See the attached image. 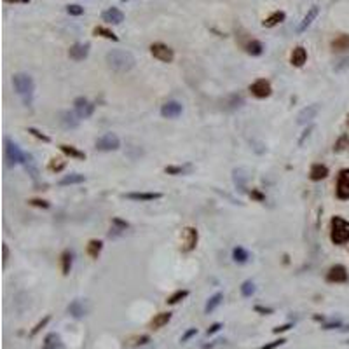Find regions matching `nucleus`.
<instances>
[{"label": "nucleus", "mask_w": 349, "mask_h": 349, "mask_svg": "<svg viewBox=\"0 0 349 349\" xmlns=\"http://www.w3.org/2000/svg\"><path fill=\"white\" fill-rule=\"evenodd\" d=\"M105 61H107L109 68L113 70V72H117V74H126L136 63L135 56L127 51H122V49H113V51L107 52Z\"/></svg>", "instance_id": "nucleus-1"}, {"label": "nucleus", "mask_w": 349, "mask_h": 349, "mask_svg": "<svg viewBox=\"0 0 349 349\" xmlns=\"http://www.w3.org/2000/svg\"><path fill=\"white\" fill-rule=\"evenodd\" d=\"M13 84H14V89H16V93L21 96L23 103L30 105L32 103V98H33V89H35L33 79H32L28 74H14Z\"/></svg>", "instance_id": "nucleus-2"}, {"label": "nucleus", "mask_w": 349, "mask_h": 349, "mask_svg": "<svg viewBox=\"0 0 349 349\" xmlns=\"http://www.w3.org/2000/svg\"><path fill=\"white\" fill-rule=\"evenodd\" d=\"M330 239L333 244H344L349 241V222L342 217H333L330 222Z\"/></svg>", "instance_id": "nucleus-3"}, {"label": "nucleus", "mask_w": 349, "mask_h": 349, "mask_svg": "<svg viewBox=\"0 0 349 349\" xmlns=\"http://www.w3.org/2000/svg\"><path fill=\"white\" fill-rule=\"evenodd\" d=\"M5 159H7L9 166H16L19 162H23L25 154L21 152V148L16 142H13L11 138H5Z\"/></svg>", "instance_id": "nucleus-4"}, {"label": "nucleus", "mask_w": 349, "mask_h": 349, "mask_svg": "<svg viewBox=\"0 0 349 349\" xmlns=\"http://www.w3.org/2000/svg\"><path fill=\"white\" fill-rule=\"evenodd\" d=\"M150 54H152L156 60L162 61V63H171L174 60V52L170 46H166L162 42H156L150 46Z\"/></svg>", "instance_id": "nucleus-5"}, {"label": "nucleus", "mask_w": 349, "mask_h": 349, "mask_svg": "<svg viewBox=\"0 0 349 349\" xmlns=\"http://www.w3.org/2000/svg\"><path fill=\"white\" fill-rule=\"evenodd\" d=\"M96 150H101V152H112V150H117L121 147V140H119L117 135L113 133H107L101 138L96 140Z\"/></svg>", "instance_id": "nucleus-6"}, {"label": "nucleus", "mask_w": 349, "mask_h": 349, "mask_svg": "<svg viewBox=\"0 0 349 349\" xmlns=\"http://www.w3.org/2000/svg\"><path fill=\"white\" fill-rule=\"evenodd\" d=\"M197 239H199V234L194 227H185L182 231V244H180V250L183 253H189L197 246Z\"/></svg>", "instance_id": "nucleus-7"}, {"label": "nucleus", "mask_w": 349, "mask_h": 349, "mask_svg": "<svg viewBox=\"0 0 349 349\" xmlns=\"http://www.w3.org/2000/svg\"><path fill=\"white\" fill-rule=\"evenodd\" d=\"M337 197L340 201H348L349 199V170H340L339 178H337V190H335Z\"/></svg>", "instance_id": "nucleus-8"}, {"label": "nucleus", "mask_w": 349, "mask_h": 349, "mask_svg": "<svg viewBox=\"0 0 349 349\" xmlns=\"http://www.w3.org/2000/svg\"><path fill=\"white\" fill-rule=\"evenodd\" d=\"M74 109H75V113L79 115V119H87L91 117L93 112H95V103H91V101L87 100V98H77V100L74 101Z\"/></svg>", "instance_id": "nucleus-9"}, {"label": "nucleus", "mask_w": 349, "mask_h": 349, "mask_svg": "<svg viewBox=\"0 0 349 349\" xmlns=\"http://www.w3.org/2000/svg\"><path fill=\"white\" fill-rule=\"evenodd\" d=\"M250 91H252V95L255 96V98H267V96H270V93H272V87H270V82L269 80H266V79H258V80H255V82L250 86Z\"/></svg>", "instance_id": "nucleus-10"}, {"label": "nucleus", "mask_w": 349, "mask_h": 349, "mask_svg": "<svg viewBox=\"0 0 349 349\" xmlns=\"http://www.w3.org/2000/svg\"><path fill=\"white\" fill-rule=\"evenodd\" d=\"M183 112V105L180 101H166L161 107V115L164 119H176Z\"/></svg>", "instance_id": "nucleus-11"}, {"label": "nucleus", "mask_w": 349, "mask_h": 349, "mask_svg": "<svg viewBox=\"0 0 349 349\" xmlns=\"http://www.w3.org/2000/svg\"><path fill=\"white\" fill-rule=\"evenodd\" d=\"M327 281L328 283H346L348 281V270L344 266H332L327 272Z\"/></svg>", "instance_id": "nucleus-12"}, {"label": "nucleus", "mask_w": 349, "mask_h": 349, "mask_svg": "<svg viewBox=\"0 0 349 349\" xmlns=\"http://www.w3.org/2000/svg\"><path fill=\"white\" fill-rule=\"evenodd\" d=\"M318 112H319L318 105H307V107L302 109L301 113L297 115V124H307V122H311L314 117H316V113Z\"/></svg>", "instance_id": "nucleus-13"}, {"label": "nucleus", "mask_w": 349, "mask_h": 349, "mask_svg": "<svg viewBox=\"0 0 349 349\" xmlns=\"http://www.w3.org/2000/svg\"><path fill=\"white\" fill-rule=\"evenodd\" d=\"M101 19L110 23V25H121V23L124 21V14H122V11H119L117 7H110L107 9V11H103Z\"/></svg>", "instance_id": "nucleus-14"}, {"label": "nucleus", "mask_w": 349, "mask_h": 349, "mask_svg": "<svg viewBox=\"0 0 349 349\" xmlns=\"http://www.w3.org/2000/svg\"><path fill=\"white\" fill-rule=\"evenodd\" d=\"M126 199L129 201H142V203H145V201H156V199H161L162 194L161 192H127Z\"/></svg>", "instance_id": "nucleus-15"}, {"label": "nucleus", "mask_w": 349, "mask_h": 349, "mask_svg": "<svg viewBox=\"0 0 349 349\" xmlns=\"http://www.w3.org/2000/svg\"><path fill=\"white\" fill-rule=\"evenodd\" d=\"M87 311H89V307H87L86 301H82V299H77V301L70 302V305H68V313L77 319L84 318L87 314Z\"/></svg>", "instance_id": "nucleus-16"}, {"label": "nucleus", "mask_w": 349, "mask_h": 349, "mask_svg": "<svg viewBox=\"0 0 349 349\" xmlns=\"http://www.w3.org/2000/svg\"><path fill=\"white\" fill-rule=\"evenodd\" d=\"M89 54V44H74L68 51V56L74 61H82Z\"/></svg>", "instance_id": "nucleus-17"}, {"label": "nucleus", "mask_w": 349, "mask_h": 349, "mask_svg": "<svg viewBox=\"0 0 349 349\" xmlns=\"http://www.w3.org/2000/svg\"><path fill=\"white\" fill-rule=\"evenodd\" d=\"M60 122L65 129H75L79 127V115L75 112H61Z\"/></svg>", "instance_id": "nucleus-18"}, {"label": "nucleus", "mask_w": 349, "mask_h": 349, "mask_svg": "<svg viewBox=\"0 0 349 349\" xmlns=\"http://www.w3.org/2000/svg\"><path fill=\"white\" fill-rule=\"evenodd\" d=\"M232 180H234L236 189L239 192H246V180H248V174H246V170L243 168H238V170L232 171Z\"/></svg>", "instance_id": "nucleus-19"}, {"label": "nucleus", "mask_w": 349, "mask_h": 349, "mask_svg": "<svg viewBox=\"0 0 349 349\" xmlns=\"http://www.w3.org/2000/svg\"><path fill=\"white\" fill-rule=\"evenodd\" d=\"M318 13H319L318 5H313V7H311L309 11H307V14H305V16H304V19H302V21H301V25L297 26V32H299V33H302V32L307 30V28H309V26H311V23H313L314 19H316Z\"/></svg>", "instance_id": "nucleus-20"}, {"label": "nucleus", "mask_w": 349, "mask_h": 349, "mask_svg": "<svg viewBox=\"0 0 349 349\" xmlns=\"http://www.w3.org/2000/svg\"><path fill=\"white\" fill-rule=\"evenodd\" d=\"M305 61H307V51H305L302 46L293 49L292 56H290V63H292L293 66H297V68H301V66H304Z\"/></svg>", "instance_id": "nucleus-21"}, {"label": "nucleus", "mask_w": 349, "mask_h": 349, "mask_svg": "<svg viewBox=\"0 0 349 349\" xmlns=\"http://www.w3.org/2000/svg\"><path fill=\"white\" fill-rule=\"evenodd\" d=\"M23 164H25V170L28 171V174L32 176V180H39V168H37V162H35L33 156L32 154H25V159H23Z\"/></svg>", "instance_id": "nucleus-22"}, {"label": "nucleus", "mask_w": 349, "mask_h": 349, "mask_svg": "<svg viewBox=\"0 0 349 349\" xmlns=\"http://www.w3.org/2000/svg\"><path fill=\"white\" fill-rule=\"evenodd\" d=\"M285 19H286V14H285L283 11H276V13H272L269 17H266V19L262 21V26H264V28H274L279 23H283Z\"/></svg>", "instance_id": "nucleus-23"}, {"label": "nucleus", "mask_w": 349, "mask_h": 349, "mask_svg": "<svg viewBox=\"0 0 349 349\" xmlns=\"http://www.w3.org/2000/svg\"><path fill=\"white\" fill-rule=\"evenodd\" d=\"M328 176V168L325 164H313L309 171V178L313 182H321L323 178Z\"/></svg>", "instance_id": "nucleus-24"}, {"label": "nucleus", "mask_w": 349, "mask_h": 349, "mask_svg": "<svg viewBox=\"0 0 349 349\" xmlns=\"http://www.w3.org/2000/svg\"><path fill=\"white\" fill-rule=\"evenodd\" d=\"M127 227H129V223L124 222V220H121V218H112V229H110V238H115V236L122 234V232L126 231Z\"/></svg>", "instance_id": "nucleus-25"}, {"label": "nucleus", "mask_w": 349, "mask_h": 349, "mask_svg": "<svg viewBox=\"0 0 349 349\" xmlns=\"http://www.w3.org/2000/svg\"><path fill=\"white\" fill-rule=\"evenodd\" d=\"M170 319H171V313H159L156 318L152 319V323H150V328H152V330H159V328H162L164 325H168Z\"/></svg>", "instance_id": "nucleus-26"}, {"label": "nucleus", "mask_w": 349, "mask_h": 349, "mask_svg": "<svg viewBox=\"0 0 349 349\" xmlns=\"http://www.w3.org/2000/svg\"><path fill=\"white\" fill-rule=\"evenodd\" d=\"M101 250H103V243H101V241H98V239H91L89 243H87L86 252H87V255H89L91 258H98V257H100Z\"/></svg>", "instance_id": "nucleus-27"}, {"label": "nucleus", "mask_w": 349, "mask_h": 349, "mask_svg": "<svg viewBox=\"0 0 349 349\" xmlns=\"http://www.w3.org/2000/svg\"><path fill=\"white\" fill-rule=\"evenodd\" d=\"M332 49L333 51H348L349 49V35H339L337 39L332 40Z\"/></svg>", "instance_id": "nucleus-28"}, {"label": "nucleus", "mask_w": 349, "mask_h": 349, "mask_svg": "<svg viewBox=\"0 0 349 349\" xmlns=\"http://www.w3.org/2000/svg\"><path fill=\"white\" fill-rule=\"evenodd\" d=\"M72 262H74V255L70 250H65V252L61 253V270H63V274H70V269H72Z\"/></svg>", "instance_id": "nucleus-29"}, {"label": "nucleus", "mask_w": 349, "mask_h": 349, "mask_svg": "<svg viewBox=\"0 0 349 349\" xmlns=\"http://www.w3.org/2000/svg\"><path fill=\"white\" fill-rule=\"evenodd\" d=\"M222 301H223V293H215L213 297H209V301L206 302V307H205V313L206 314H209V313H213L215 309H217L218 305L222 304Z\"/></svg>", "instance_id": "nucleus-30"}, {"label": "nucleus", "mask_w": 349, "mask_h": 349, "mask_svg": "<svg viewBox=\"0 0 349 349\" xmlns=\"http://www.w3.org/2000/svg\"><path fill=\"white\" fill-rule=\"evenodd\" d=\"M86 182V176L80 173H72V174H66L65 178L60 180V185L61 187H65V185H75V183H82Z\"/></svg>", "instance_id": "nucleus-31"}, {"label": "nucleus", "mask_w": 349, "mask_h": 349, "mask_svg": "<svg viewBox=\"0 0 349 349\" xmlns=\"http://www.w3.org/2000/svg\"><path fill=\"white\" fill-rule=\"evenodd\" d=\"M60 150L65 154V156H68V157H75V159H86V154L80 152L79 148L74 147V145H60Z\"/></svg>", "instance_id": "nucleus-32"}, {"label": "nucleus", "mask_w": 349, "mask_h": 349, "mask_svg": "<svg viewBox=\"0 0 349 349\" xmlns=\"http://www.w3.org/2000/svg\"><path fill=\"white\" fill-rule=\"evenodd\" d=\"M232 258H234V262H238V264H246V262L250 260V253L246 252L243 246H236V248L232 250Z\"/></svg>", "instance_id": "nucleus-33"}, {"label": "nucleus", "mask_w": 349, "mask_h": 349, "mask_svg": "<svg viewBox=\"0 0 349 349\" xmlns=\"http://www.w3.org/2000/svg\"><path fill=\"white\" fill-rule=\"evenodd\" d=\"M244 103V100H243V96H239V95H231V96H227V100H225V105H223V109H227V110H234V109H239L241 105Z\"/></svg>", "instance_id": "nucleus-34"}, {"label": "nucleus", "mask_w": 349, "mask_h": 349, "mask_svg": "<svg viewBox=\"0 0 349 349\" xmlns=\"http://www.w3.org/2000/svg\"><path fill=\"white\" fill-rule=\"evenodd\" d=\"M244 48H246V52L252 54V56H260L262 52H264V46H262V42H258V40H250Z\"/></svg>", "instance_id": "nucleus-35"}, {"label": "nucleus", "mask_w": 349, "mask_h": 349, "mask_svg": "<svg viewBox=\"0 0 349 349\" xmlns=\"http://www.w3.org/2000/svg\"><path fill=\"white\" fill-rule=\"evenodd\" d=\"M93 33L96 35V37H103V39H109V40H113V42H117L119 37L113 32L107 30V28H103V26H96L95 30H93Z\"/></svg>", "instance_id": "nucleus-36"}, {"label": "nucleus", "mask_w": 349, "mask_h": 349, "mask_svg": "<svg viewBox=\"0 0 349 349\" xmlns=\"http://www.w3.org/2000/svg\"><path fill=\"white\" fill-rule=\"evenodd\" d=\"M60 346H61L60 335H58V333H49V335L46 337V340H44L42 349H58Z\"/></svg>", "instance_id": "nucleus-37"}, {"label": "nucleus", "mask_w": 349, "mask_h": 349, "mask_svg": "<svg viewBox=\"0 0 349 349\" xmlns=\"http://www.w3.org/2000/svg\"><path fill=\"white\" fill-rule=\"evenodd\" d=\"M66 166V161H63L61 157H52L51 161H49V171H52V173H60V171L65 170Z\"/></svg>", "instance_id": "nucleus-38"}, {"label": "nucleus", "mask_w": 349, "mask_h": 349, "mask_svg": "<svg viewBox=\"0 0 349 349\" xmlns=\"http://www.w3.org/2000/svg\"><path fill=\"white\" fill-rule=\"evenodd\" d=\"M192 170L190 164H185V166H166L164 171L168 174H185Z\"/></svg>", "instance_id": "nucleus-39"}, {"label": "nucleus", "mask_w": 349, "mask_h": 349, "mask_svg": "<svg viewBox=\"0 0 349 349\" xmlns=\"http://www.w3.org/2000/svg\"><path fill=\"white\" fill-rule=\"evenodd\" d=\"M241 293H243V297H252L255 293V283H253L252 279H246L241 285Z\"/></svg>", "instance_id": "nucleus-40"}, {"label": "nucleus", "mask_w": 349, "mask_h": 349, "mask_svg": "<svg viewBox=\"0 0 349 349\" xmlns=\"http://www.w3.org/2000/svg\"><path fill=\"white\" fill-rule=\"evenodd\" d=\"M187 295H189L187 290H178V292H174L173 295H171L166 302H168L170 305H174V304H178L180 301H183V299H185Z\"/></svg>", "instance_id": "nucleus-41"}, {"label": "nucleus", "mask_w": 349, "mask_h": 349, "mask_svg": "<svg viewBox=\"0 0 349 349\" xmlns=\"http://www.w3.org/2000/svg\"><path fill=\"white\" fill-rule=\"evenodd\" d=\"M333 150L335 152H344V150H349V138L348 136H340L339 140H337L335 147H333Z\"/></svg>", "instance_id": "nucleus-42"}, {"label": "nucleus", "mask_w": 349, "mask_h": 349, "mask_svg": "<svg viewBox=\"0 0 349 349\" xmlns=\"http://www.w3.org/2000/svg\"><path fill=\"white\" fill-rule=\"evenodd\" d=\"M66 13H68L70 16H80V14H84V7H80V5H68V7H66Z\"/></svg>", "instance_id": "nucleus-43"}, {"label": "nucleus", "mask_w": 349, "mask_h": 349, "mask_svg": "<svg viewBox=\"0 0 349 349\" xmlns=\"http://www.w3.org/2000/svg\"><path fill=\"white\" fill-rule=\"evenodd\" d=\"M28 133H32V135H33L35 138L42 140V142H46V143H49V142H51V140H49V136H46L44 133H40L39 129H35V127H28Z\"/></svg>", "instance_id": "nucleus-44"}, {"label": "nucleus", "mask_w": 349, "mask_h": 349, "mask_svg": "<svg viewBox=\"0 0 349 349\" xmlns=\"http://www.w3.org/2000/svg\"><path fill=\"white\" fill-rule=\"evenodd\" d=\"M250 197H252L253 201H257V203H262V201H266V196H264V194H262V192L258 190V189H252V190H250Z\"/></svg>", "instance_id": "nucleus-45"}, {"label": "nucleus", "mask_w": 349, "mask_h": 349, "mask_svg": "<svg viewBox=\"0 0 349 349\" xmlns=\"http://www.w3.org/2000/svg\"><path fill=\"white\" fill-rule=\"evenodd\" d=\"M28 203H30L32 206H37V208H44V209L49 208V203L48 201H44V199H30Z\"/></svg>", "instance_id": "nucleus-46"}, {"label": "nucleus", "mask_w": 349, "mask_h": 349, "mask_svg": "<svg viewBox=\"0 0 349 349\" xmlns=\"http://www.w3.org/2000/svg\"><path fill=\"white\" fill-rule=\"evenodd\" d=\"M286 340L285 339H279V340H272L270 344H266V346H262L260 349H276V348H279V346H283Z\"/></svg>", "instance_id": "nucleus-47"}, {"label": "nucleus", "mask_w": 349, "mask_h": 349, "mask_svg": "<svg viewBox=\"0 0 349 349\" xmlns=\"http://www.w3.org/2000/svg\"><path fill=\"white\" fill-rule=\"evenodd\" d=\"M7 262H9V246L7 244H2V266L7 267Z\"/></svg>", "instance_id": "nucleus-48"}, {"label": "nucleus", "mask_w": 349, "mask_h": 349, "mask_svg": "<svg viewBox=\"0 0 349 349\" xmlns=\"http://www.w3.org/2000/svg\"><path fill=\"white\" fill-rule=\"evenodd\" d=\"M197 333V328H190V330H187L185 333L182 335V339H180V342H187L189 339H192V337Z\"/></svg>", "instance_id": "nucleus-49"}, {"label": "nucleus", "mask_w": 349, "mask_h": 349, "mask_svg": "<svg viewBox=\"0 0 349 349\" xmlns=\"http://www.w3.org/2000/svg\"><path fill=\"white\" fill-rule=\"evenodd\" d=\"M49 319H51V318H49V316H46V318H44L42 321H40V323H37V327H35L33 330H32V335H35V333H37V332H39L40 328H44V327H46V325H48V323H49Z\"/></svg>", "instance_id": "nucleus-50"}, {"label": "nucleus", "mask_w": 349, "mask_h": 349, "mask_svg": "<svg viewBox=\"0 0 349 349\" xmlns=\"http://www.w3.org/2000/svg\"><path fill=\"white\" fill-rule=\"evenodd\" d=\"M222 327H223L222 323H215V325H211V327L208 328V332H206V333H208V335H213V333H217V332L220 330Z\"/></svg>", "instance_id": "nucleus-51"}, {"label": "nucleus", "mask_w": 349, "mask_h": 349, "mask_svg": "<svg viewBox=\"0 0 349 349\" xmlns=\"http://www.w3.org/2000/svg\"><path fill=\"white\" fill-rule=\"evenodd\" d=\"M311 131H313V126H309V127H307V129L304 131V133H302V136H301V138H299V145L304 143V140H305V138H309Z\"/></svg>", "instance_id": "nucleus-52"}, {"label": "nucleus", "mask_w": 349, "mask_h": 349, "mask_svg": "<svg viewBox=\"0 0 349 349\" xmlns=\"http://www.w3.org/2000/svg\"><path fill=\"white\" fill-rule=\"evenodd\" d=\"M293 325L292 323H286V325H281V327H278V328H274V333H283V332H286V330H290Z\"/></svg>", "instance_id": "nucleus-53"}, {"label": "nucleus", "mask_w": 349, "mask_h": 349, "mask_svg": "<svg viewBox=\"0 0 349 349\" xmlns=\"http://www.w3.org/2000/svg\"><path fill=\"white\" fill-rule=\"evenodd\" d=\"M255 311H257V313H262V314H270V313H272V309H270V307H262V305H255Z\"/></svg>", "instance_id": "nucleus-54"}, {"label": "nucleus", "mask_w": 349, "mask_h": 349, "mask_svg": "<svg viewBox=\"0 0 349 349\" xmlns=\"http://www.w3.org/2000/svg\"><path fill=\"white\" fill-rule=\"evenodd\" d=\"M5 2H11V4H30V0H5Z\"/></svg>", "instance_id": "nucleus-55"}, {"label": "nucleus", "mask_w": 349, "mask_h": 349, "mask_svg": "<svg viewBox=\"0 0 349 349\" xmlns=\"http://www.w3.org/2000/svg\"><path fill=\"white\" fill-rule=\"evenodd\" d=\"M121 2H129V0H121Z\"/></svg>", "instance_id": "nucleus-56"}]
</instances>
